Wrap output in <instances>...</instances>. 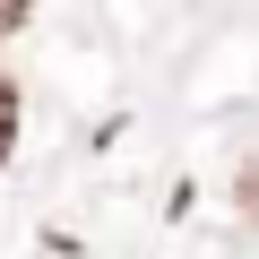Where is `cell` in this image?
<instances>
[{
	"label": "cell",
	"instance_id": "obj_1",
	"mask_svg": "<svg viewBox=\"0 0 259 259\" xmlns=\"http://www.w3.org/2000/svg\"><path fill=\"white\" fill-rule=\"evenodd\" d=\"M9 139H18V95L0 87V156H9Z\"/></svg>",
	"mask_w": 259,
	"mask_h": 259
},
{
	"label": "cell",
	"instance_id": "obj_2",
	"mask_svg": "<svg viewBox=\"0 0 259 259\" xmlns=\"http://www.w3.org/2000/svg\"><path fill=\"white\" fill-rule=\"evenodd\" d=\"M242 216L259 225V156H250V173H242Z\"/></svg>",
	"mask_w": 259,
	"mask_h": 259
},
{
	"label": "cell",
	"instance_id": "obj_3",
	"mask_svg": "<svg viewBox=\"0 0 259 259\" xmlns=\"http://www.w3.org/2000/svg\"><path fill=\"white\" fill-rule=\"evenodd\" d=\"M26 26V9H18V0H0V35H18Z\"/></svg>",
	"mask_w": 259,
	"mask_h": 259
}]
</instances>
